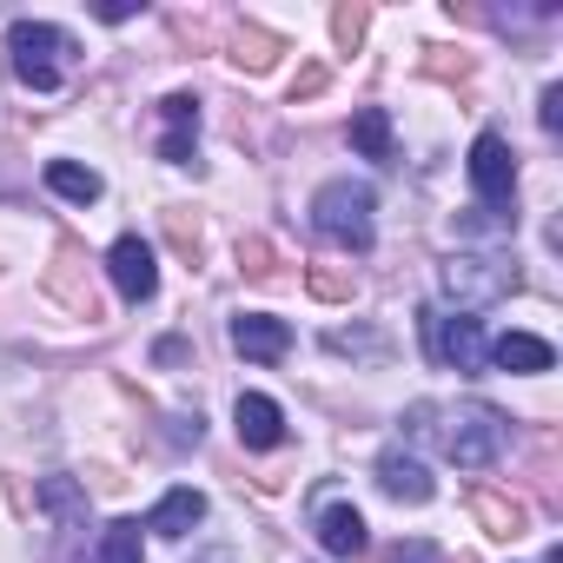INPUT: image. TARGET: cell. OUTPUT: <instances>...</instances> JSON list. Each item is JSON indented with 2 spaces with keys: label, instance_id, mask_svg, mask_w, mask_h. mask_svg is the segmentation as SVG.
Listing matches in <instances>:
<instances>
[{
  "label": "cell",
  "instance_id": "cell-1",
  "mask_svg": "<svg viewBox=\"0 0 563 563\" xmlns=\"http://www.w3.org/2000/svg\"><path fill=\"white\" fill-rule=\"evenodd\" d=\"M312 225L332 245H345V252H372V239H378V192L365 179H332L312 199Z\"/></svg>",
  "mask_w": 563,
  "mask_h": 563
},
{
  "label": "cell",
  "instance_id": "cell-2",
  "mask_svg": "<svg viewBox=\"0 0 563 563\" xmlns=\"http://www.w3.org/2000/svg\"><path fill=\"white\" fill-rule=\"evenodd\" d=\"M8 60H14V74H21V87L54 93V87L74 74V41H67L60 27H47V21H14V27H8Z\"/></svg>",
  "mask_w": 563,
  "mask_h": 563
},
{
  "label": "cell",
  "instance_id": "cell-3",
  "mask_svg": "<svg viewBox=\"0 0 563 563\" xmlns=\"http://www.w3.org/2000/svg\"><path fill=\"white\" fill-rule=\"evenodd\" d=\"M451 431H444V457L457 464V471H484V464H497V451H504V438H510V424H504V411L497 405H484V398H464V405H451V411H438Z\"/></svg>",
  "mask_w": 563,
  "mask_h": 563
},
{
  "label": "cell",
  "instance_id": "cell-4",
  "mask_svg": "<svg viewBox=\"0 0 563 563\" xmlns=\"http://www.w3.org/2000/svg\"><path fill=\"white\" fill-rule=\"evenodd\" d=\"M438 278H444V299L457 312H477V306H497V299L517 292V265L497 258V252H451Z\"/></svg>",
  "mask_w": 563,
  "mask_h": 563
},
{
  "label": "cell",
  "instance_id": "cell-5",
  "mask_svg": "<svg viewBox=\"0 0 563 563\" xmlns=\"http://www.w3.org/2000/svg\"><path fill=\"white\" fill-rule=\"evenodd\" d=\"M471 186H477L484 212L517 219V212H510V199H517V153H510L504 133H477V146H471Z\"/></svg>",
  "mask_w": 563,
  "mask_h": 563
},
{
  "label": "cell",
  "instance_id": "cell-6",
  "mask_svg": "<svg viewBox=\"0 0 563 563\" xmlns=\"http://www.w3.org/2000/svg\"><path fill=\"white\" fill-rule=\"evenodd\" d=\"M424 345H431V358L438 365H451V372H484V332H477V319H464V312H438V306H424Z\"/></svg>",
  "mask_w": 563,
  "mask_h": 563
},
{
  "label": "cell",
  "instance_id": "cell-7",
  "mask_svg": "<svg viewBox=\"0 0 563 563\" xmlns=\"http://www.w3.org/2000/svg\"><path fill=\"white\" fill-rule=\"evenodd\" d=\"M107 272H113L120 299H133V306H146V299L159 292V265H153V245H146L140 232L113 239V252H107Z\"/></svg>",
  "mask_w": 563,
  "mask_h": 563
},
{
  "label": "cell",
  "instance_id": "cell-8",
  "mask_svg": "<svg viewBox=\"0 0 563 563\" xmlns=\"http://www.w3.org/2000/svg\"><path fill=\"white\" fill-rule=\"evenodd\" d=\"M232 345H239V358L278 365V358L292 352V325H286V319H265V312H239V319H232Z\"/></svg>",
  "mask_w": 563,
  "mask_h": 563
},
{
  "label": "cell",
  "instance_id": "cell-9",
  "mask_svg": "<svg viewBox=\"0 0 563 563\" xmlns=\"http://www.w3.org/2000/svg\"><path fill=\"white\" fill-rule=\"evenodd\" d=\"M232 424H239V444H245V451L286 444V411H278L272 398H258V391H245V398L232 405Z\"/></svg>",
  "mask_w": 563,
  "mask_h": 563
},
{
  "label": "cell",
  "instance_id": "cell-10",
  "mask_svg": "<svg viewBox=\"0 0 563 563\" xmlns=\"http://www.w3.org/2000/svg\"><path fill=\"white\" fill-rule=\"evenodd\" d=\"M312 530H319V543H325L332 556H365V517H358V504L325 497L319 517H312Z\"/></svg>",
  "mask_w": 563,
  "mask_h": 563
},
{
  "label": "cell",
  "instance_id": "cell-11",
  "mask_svg": "<svg viewBox=\"0 0 563 563\" xmlns=\"http://www.w3.org/2000/svg\"><path fill=\"white\" fill-rule=\"evenodd\" d=\"M378 484H385V497H398V504H431V471L418 464V457H405V451H385L378 457Z\"/></svg>",
  "mask_w": 563,
  "mask_h": 563
},
{
  "label": "cell",
  "instance_id": "cell-12",
  "mask_svg": "<svg viewBox=\"0 0 563 563\" xmlns=\"http://www.w3.org/2000/svg\"><path fill=\"white\" fill-rule=\"evenodd\" d=\"M159 113H166V140H159V159L186 166V159H192V140H199V100H192V93H173Z\"/></svg>",
  "mask_w": 563,
  "mask_h": 563
},
{
  "label": "cell",
  "instance_id": "cell-13",
  "mask_svg": "<svg viewBox=\"0 0 563 563\" xmlns=\"http://www.w3.org/2000/svg\"><path fill=\"white\" fill-rule=\"evenodd\" d=\"M484 358H490L497 372H550V365H556L550 339H537V332H504Z\"/></svg>",
  "mask_w": 563,
  "mask_h": 563
},
{
  "label": "cell",
  "instance_id": "cell-14",
  "mask_svg": "<svg viewBox=\"0 0 563 563\" xmlns=\"http://www.w3.org/2000/svg\"><path fill=\"white\" fill-rule=\"evenodd\" d=\"M471 510H477V523H484V537H523L530 530V510L517 504V497H504V490H471Z\"/></svg>",
  "mask_w": 563,
  "mask_h": 563
},
{
  "label": "cell",
  "instance_id": "cell-15",
  "mask_svg": "<svg viewBox=\"0 0 563 563\" xmlns=\"http://www.w3.org/2000/svg\"><path fill=\"white\" fill-rule=\"evenodd\" d=\"M199 517H206V497H199L192 484H179V490H166V497H159V510L146 517V530H159V537H186Z\"/></svg>",
  "mask_w": 563,
  "mask_h": 563
},
{
  "label": "cell",
  "instance_id": "cell-16",
  "mask_svg": "<svg viewBox=\"0 0 563 563\" xmlns=\"http://www.w3.org/2000/svg\"><path fill=\"white\" fill-rule=\"evenodd\" d=\"M352 146H358L365 159L391 166V113H385V107H358V113H352Z\"/></svg>",
  "mask_w": 563,
  "mask_h": 563
},
{
  "label": "cell",
  "instance_id": "cell-17",
  "mask_svg": "<svg viewBox=\"0 0 563 563\" xmlns=\"http://www.w3.org/2000/svg\"><path fill=\"white\" fill-rule=\"evenodd\" d=\"M47 186H54L60 199H74V206H93V199L107 192L100 173H93V166H74V159H54V166H47Z\"/></svg>",
  "mask_w": 563,
  "mask_h": 563
},
{
  "label": "cell",
  "instance_id": "cell-18",
  "mask_svg": "<svg viewBox=\"0 0 563 563\" xmlns=\"http://www.w3.org/2000/svg\"><path fill=\"white\" fill-rule=\"evenodd\" d=\"M100 563H146V550H140V523H133V517H120V523L100 530Z\"/></svg>",
  "mask_w": 563,
  "mask_h": 563
},
{
  "label": "cell",
  "instance_id": "cell-19",
  "mask_svg": "<svg viewBox=\"0 0 563 563\" xmlns=\"http://www.w3.org/2000/svg\"><path fill=\"white\" fill-rule=\"evenodd\" d=\"M232 60H239L245 74H265V67L278 60V41H272V34H258V27H239V41H232Z\"/></svg>",
  "mask_w": 563,
  "mask_h": 563
},
{
  "label": "cell",
  "instance_id": "cell-20",
  "mask_svg": "<svg viewBox=\"0 0 563 563\" xmlns=\"http://www.w3.org/2000/svg\"><path fill=\"white\" fill-rule=\"evenodd\" d=\"M312 292H319V299H332V306H345V299L358 292V278H352L345 265H312Z\"/></svg>",
  "mask_w": 563,
  "mask_h": 563
},
{
  "label": "cell",
  "instance_id": "cell-21",
  "mask_svg": "<svg viewBox=\"0 0 563 563\" xmlns=\"http://www.w3.org/2000/svg\"><path fill=\"white\" fill-rule=\"evenodd\" d=\"M239 272H245V278H272V272H278V265H272V245H265V239H245V245H239Z\"/></svg>",
  "mask_w": 563,
  "mask_h": 563
},
{
  "label": "cell",
  "instance_id": "cell-22",
  "mask_svg": "<svg viewBox=\"0 0 563 563\" xmlns=\"http://www.w3.org/2000/svg\"><path fill=\"white\" fill-rule=\"evenodd\" d=\"M332 34H339V47H358L365 41V8H339L332 14Z\"/></svg>",
  "mask_w": 563,
  "mask_h": 563
},
{
  "label": "cell",
  "instance_id": "cell-23",
  "mask_svg": "<svg viewBox=\"0 0 563 563\" xmlns=\"http://www.w3.org/2000/svg\"><path fill=\"white\" fill-rule=\"evenodd\" d=\"M166 225H173V245L186 258H199V225H186V212H166Z\"/></svg>",
  "mask_w": 563,
  "mask_h": 563
},
{
  "label": "cell",
  "instance_id": "cell-24",
  "mask_svg": "<svg viewBox=\"0 0 563 563\" xmlns=\"http://www.w3.org/2000/svg\"><path fill=\"white\" fill-rule=\"evenodd\" d=\"M332 352H378L372 332H332Z\"/></svg>",
  "mask_w": 563,
  "mask_h": 563
},
{
  "label": "cell",
  "instance_id": "cell-25",
  "mask_svg": "<svg viewBox=\"0 0 563 563\" xmlns=\"http://www.w3.org/2000/svg\"><path fill=\"white\" fill-rule=\"evenodd\" d=\"M391 563H444V556H438L431 543H398V550H391Z\"/></svg>",
  "mask_w": 563,
  "mask_h": 563
},
{
  "label": "cell",
  "instance_id": "cell-26",
  "mask_svg": "<svg viewBox=\"0 0 563 563\" xmlns=\"http://www.w3.org/2000/svg\"><path fill=\"white\" fill-rule=\"evenodd\" d=\"M543 126H550V133L563 126V87H550V93H543Z\"/></svg>",
  "mask_w": 563,
  "mask_h": 563
},
{
  "label": "cell",
  "instance_id": "cell-27",
  "mask_svg": "<svg viewBox=\"0 0 563 563\" xmlns=\"http://www.w3.org/2000/svg\"><path fill=\"white\" fill-rule=\"evenodd\" d=\"M319 87H325V67H306L299 87H292V100H306V93H319Z\"/></svg>",
  "mask_w": 563,
  "mask_h": 563
},
{
  "label": "cell",
  "instance_id": "cell-28",
  "mask_svg": "<svg viewBox=\"0 0 563 563\" xmlns=\"http://www.w3.org/2000/svg\"><path fill=\"white\" fill-rule=\"evenodd\" d=\"M206 563H225V556H206Z\"/></svg>",
  "mask_w": 563,
  "mask_h": 563
}]
</instances>
